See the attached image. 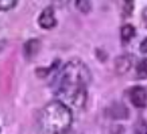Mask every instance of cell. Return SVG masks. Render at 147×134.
<instances>
[{
    "label": "cell",
    "instance_id": "cell-1",
    "mask_svg": "<svg viewBox=\"0 0 147 134\" xmlns=\"http://www.w3.org/2000/svg\"><path fill=\"white\" fill-rule=\"evenodd\" d=\"M90 72L80 60H71L57 72L53 80V91L59 102L74 108L84 107L88 98Z\"/></svg>",
    "mask_w": 147,
    "mask_h": 134
},
{
    "label": "cell",
    "instance_id": "cell-2",
    "mask_svg": "<svg viewBox=\"0 0 147 134\" xmlns=\"http://www.w3.org/2000/svg\"><path fill=\"white\" fill-rule=\"evenodd\" d=\"M70 108L61 102H51L40 110L38 115V129L40 134H65L70 129Z\"/></svg>",
    "mask_w": 147,
    "mask_h": 134
},
{
    "label": "cell",
    "instance_id": "cell-3",
    "mask_svg": "<svg viewBox=\"0 0 147 134\" xmlns=\"http://www.w3.org/2000/svg\"><path fill=\"white\" fill-rule=\"evenodd\" d=\"M129 99H131V103L134 104L135 107L142 108L146 106L147 103V92L146 89L140 87V85H135L131 88L129 91Z\"/></svg>",
    "mask_w": 147,
    "mask_h": 134
},
{
    "label": "cell",
    "instance_id": "cell-4",
    "mask_svg": "<svg viewBox=\"0 0 147 134\" xmlns=\"http://www.w3.org/2000/svg\"><path fill=\"white\" fill-rule=\"evenodd\" d=\"M38 24L42 29H53L57 24V19L54 15V10L53 7H46L42 12H40L39 18H38Z\"/></svg>",
    "mask_w": 147,
    "mask_h": 134
},
{
    "label": "cell",
    "instance_id": "cell-5",
    "mask_svg": "<svg viewBox=\"0 0 147 134\" xmlns=\"http://www.w3.org/2000/svg\"><path fill=\"white\" fill-rule=\"evenodd\" d=\"M116 71L117 73H127V72L131 69L132 67V56H128V54H124V56H121L116 60Z\"/></svg>",
    "mask_w": 147,
    "mask_h": 134
},
{
    "label": "cell",
    "instance_id": "cell-6",
    "mask_svg": "<svg viewBox=\"0 0 147 134\" xmlns=\"http://www.w3.org/2000/svg\"><path fill=\"white\" fill-rule=\"evenodd\" d=\"M40 49V42L38 39H30L27 41L24 46H23V53H24V57L27 60H30L35 56Z\"/></svg>",
    "mask_w": 147,
    "mask_h": 134
},
{
    "label": "cell",
    "instance_id": "cell-7",
    "mask_svg": "<svg viewBox=\"0 0 147 134\" xmlns=\"http://www.w3.org/2000/svg\"><path fill=\"white\" fill-rule=\"evenodd\" d=\"M135 27L132 26V24H124V26L121 27V30H120V35L121 38H123V41L124 42H127V41L129 39H132L135 37Z\"/></svg>",
    "mask_w": 147,
    "mask_h": 134
},
{
    "label": "cell",
    "instance_id": "cell-8",
    "mask_svg": "<svg viewBox=\"0 0 147 134\" xmlns=\"http://www.w3.org/2000/svg\"><path fill=\"white\" fill-rule=\"evenodd\" d=\"M136 76L138 79H147V58H142L136 65Z\"/></svg>",
    "mask_w": 147,
    "mask_h": 134
},
{
    "label": "cell",
    "instance_id": "cell-9",
    "mask_svg": "<svg viewBox=\"0 0 147 134\" xmlns=\"http://www.w3.org/2000/svg\"><path fill=\"white\" fill-rule=\"evenodd\" d=\"M76 3V7L78 11H81L82 14H88L92 8V4H90V0H74Z\"/></svg>",
    "mask_w": 147,
    "mask_h": 134
},
{
    "label": "cell",
    "instance_id": "cell-10",
    "mask_svg": "<svg viewBox=\"0 0 147 134\" xmlns=\"http://www.w3.org/2000/svg\"><path fill=\"white\" fill-rule=\"evenodd\" d=\"M18 0H0V11H8L15 7Z\"/></svg>",
    "mask_w": 147,
    "mask_h": 134
},
{
    "label": "cell",
    "instance_id": "cell-11",
    "mask_svg": "<svg viewBox=\"0 0 147 134\" xmlns=\"http://www.w3.org/2000/svg\"><path fill=\"white\" fill-rule=\"evenodd\" d=\"M140 50H142L143 53H147V38L140 44Z\"/></svg>",
    "mask_w": 147,
    "mask_h": 134
},
{
    "label": "cell",
    "instance_id": "cell-12",
    "mask_svg": "<svg viewBox=\"0 0 147 134\" xmlns=\"http://www.w3.org/2000/svg\"><path fill=\"white\" fill-rule=\"evenodd\" d=\"M124 1H127V3H129V1H132V0H124Z\"/></svg>",
    "mask_w": 147,
    "mask_h": 134
}]
</instances>
